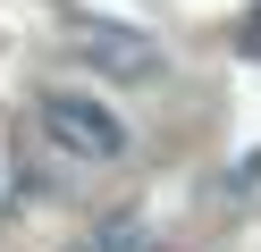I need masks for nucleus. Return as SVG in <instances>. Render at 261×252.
I'll use <instances>...</instances> for the list:
<instances>
[{"label":"nucleus","mask_w":261,"mask_h":252,"mask_svg":"<svg viewBox=\"0 0 261 252\" xmlns=\"http://www.w3.org/2000/svg\"><path fill=\"white\" fill-rule=\"evenodd\" d=\"M34 126H42V143H51V151H59L68 168H118L126 151H135L126 118L110 109V101L76 93V84H51V93L34 101Z\"/></svg>","instance_id":"nucleus-1"},{"label":"nucleus","mask_w":261,"mask_h":252,"mask_svg":"<svg viewBox=\"0 0 261 252\" xmlns=\"http://www.w3.org/2000/svg\"><path fill=\"white\" fill-rule=\"evenodd\" d=\"M68 42L85 50L101 76H118V84H152L160 67H169V50H160L152 34H126V25H110V17H76V25H68Z\"/></svg>","instance_id":"nucleus-2"},{"label":"nucleus","mask_w":261,"mask_h":252,"mask_svg":"<svg viewBox=\"0 0 261 252\" xmlns=\"http://www.w3.org/2000/svg\"><path fill=\"white\" fill-rule=\"evenodd\" d=\"M244 50H261V9H253V17H244Z\"/></svg>","instance_id":"nucleus-3"}]
</instances>
